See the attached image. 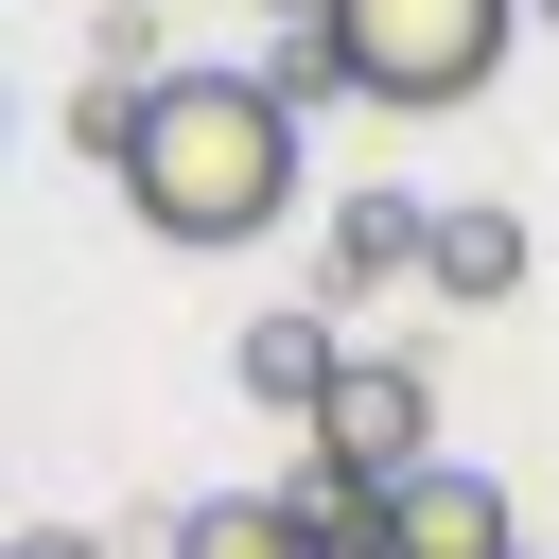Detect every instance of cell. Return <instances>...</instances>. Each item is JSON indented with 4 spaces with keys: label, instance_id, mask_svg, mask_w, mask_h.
Segmentation results:
<instances>
[{
    "label": "cell",
    "instance_id": "1",
    "mask_svg": "<svg viewBox=\"0 0 559 559\" xmlns=\"http://www.w3.org/2000/svg\"><path fill=\"white\" fill-rule=\"evenodd\" d=\"M122 210L157 245H262L297 210V122L262 105V70H157L122 140Z\"/></svg>",
    "mask_w": 559,
    "mask_h": 559
},
{
    "label": "cell",
    "instance_id": "2",
    "mask_svg": "<svg viewBox=\"0 0 559 559\" xmlns=\"http://www.w3.org/2000/svg\"><path fill=\"white\" fill-rule=\"evenodd\" d=\"M332 52H349V105H472L507 52H524V0H332Z\"/></svg>",
    "mask_w": 559,
    "mask_h": 559
},
{
    "label": "cell",
    "instance_id": "3",
    "mask_svg": "<svg viewBox=\"0 0 559 559\" xmlns=\"http://www.w3.org/2000/svg\"><path fill=\"white\" fill-rule=\"evenodd\" d=\"M314 454H332L349 489H402V472H437V384L367 349V367H349V384L314 402Z\"/></svg>",
    "mask_w": 559,
    "mask_h": 559
},
{
    "label": "cell",
    "instance_id": "4",
    "mask_svg": "<svg viewBox=\"0 0 559 559\" xmlns=\"http://www.w3.org/2000/svg\"><path fill=\"white\" fill-rule=\"evenodd\" d=\"M384 559H524V524H507V489L472 454H437V472L384 489Z\"/></svg>",
    "mask_w": 559,
    "mask_h": 559
},
{
    "label": "cell",
    "instance_id": "5",
    "mask_svg": "<svg viewBox=\"0 0 559 559\" xmlns=\"http://www.w3.org/2000/svg\"><path fill=\"white\" fill-rule=\"evenodd\" d=\"M419 280H437L454 314H489V297H524V210H437V245H419Z\"/></svg>",
    "mask_w": 559,
    "mask_h": 559
},
{
    "label": "cell",
    "instance_id": "6",
    "mask_svg": "<svg viewBox=\"0 0 559 559\" xmlns=\"http://www.w3.org/2000/svg\"><path fill=\"white\" fill-rule=\"evenodd\" d=\"M227 367H245V402H280V419H314V402L349 384V349H332V314H262V332H245Z\"/></svg>",
    "mask_w": 559,
    "mask_h": 559
},
{
    "label": "cell",
    "instance_id": "7",
    "mask_svg": "<svg viewBox=\"0 0 559 559\" xmlns=\"http://www.w3.org/2000/svg\"><path fill=\"white\" fill-rule=\"evenodd\" d=\"M419 245H437L419 192H349V210H332V280H419Z\"/></svg>",
    "mask_w": 559,
    "mask_h": 559
},
{
    "label": "cell",
    "instance_id": "8",
    "mask_svg": "<svg viewBox=\"0 0 559 559\" xmlns=\"http://www.w3.org/2000/svg\"><path fill=\"white\" fill-rule=\"evenodd\" d=\"M175 559H314V542H297V507H280V489H210V507L175 524Z\"/></svg>",
    "mask_w": 559,
    "mask_h": 559
},
{
    "label": "cell",
    "instance_id": "9",
    "mask_svg": "<svg viewBox=\"0 0 559 559\" xmlns=\"http://www.w3.org/2000/svg\"><path fill=\"white\" fill-rule=\"evenodd\" d=\"M262 105H280V122L349 105V52H332V17H280V52H262Z\"/></svg>",
    "mask_w": 559,
    "mask_h": 559
},
{
    "label": "cell",
    "instance_id": "10",
    "mask_svg": "<svg viewBox=\"0 0 559 559\" xmlns=\"http://www.w3.org/2000/svg\"><path fill=\"white\" fill-rule=\"evenodd\" d=\"M87 87H157V0H105L87 17Z\"/></svg>",
    "mask_w": 559,
    "mask_h": 559
},
{
    "label": "cell",
    "instance_id": "11",
    "mask_svg": "<svg viewBox=\"0 0 559 559\" xmlns=\"http://www.w3.org/2000/svg\"><path fill=\"white\" fill-rule=\"evenodd\" d=\"M0 559H105V542H87V524H17Z\"/></svg>",
    "mask_w": 559,
    "mask_h": 559
},
{
    "label": "cell",
    "instance_id": "12",
    "mask_svg": "<svg viewBox=\"0 0 559 559\" xmlns=\"http://www.w3.org/2000/svg\"><path fill=\"white\" fill-rule=\"evenodd\" d=\"M262 17H332V0H262Z\"/></svg>",
    "mask_w": 559,
    "mask_h": 559
},
{
    "label": "cell",
    "instance_id": "13",
    "mask_svg": "<svg viewBox=\"0 0 559 559\" xmlns=\"http://www.w3.org/2000/svg\"><path fill=\"white\" fill-rule=\"evenodd\" d=\"M524 17H542V35H559V0H524Z\"/></svg>",
    "mask_w": 559,
    "mask_h": 559
},
{
    "label": "cell",
    "instance_id": "14",
    "mask_svg": "<svg viewBox=\"0 0 559 559\" xmlns=\"http://www.w3.org/2000/svg\"><path fill=\"white\" fill-rule=\"evenodd\" d=\"M332 559H384V542H332Z\"/></svg>",
    "mask_w": 559,
    "mask_h": 559
}]
</instances>
